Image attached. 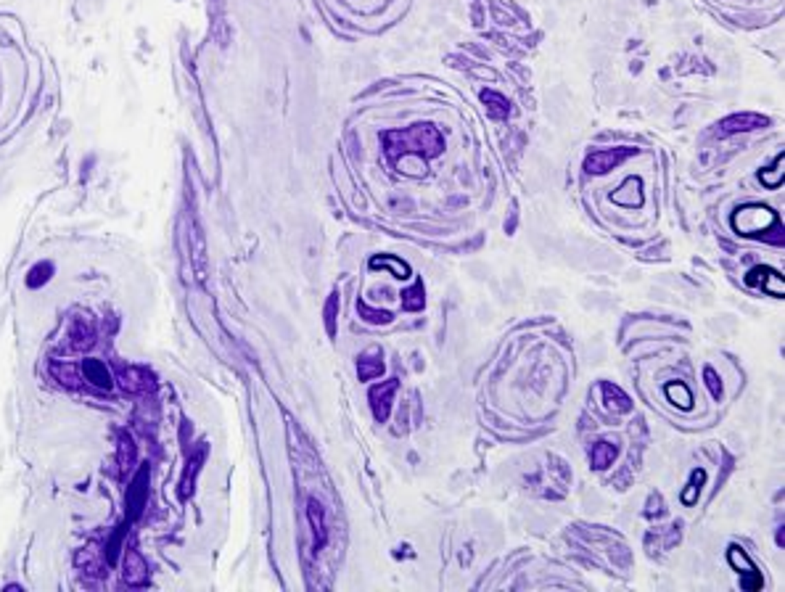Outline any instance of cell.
I'll list each match as a JSON object with an SVG mask.
<instances>
[{
	"mask_svg": "<svg viewBox=\"0 0 785 592\" xmlns=\"http://www.w3.org/2000/svg\"><path fill=\"white\" fill-rule=\"evenodd\" d=\"M384 149L389 162L397 164L399 156L418 153V156H439L444 151V138L434 124H412L408 130H392L384 135Z\"/></svg>",
	"mask_w": 785,
	"mask_h": 592,
	"instance_id": "obj_1",
	"label": "cell"
},
{
	"mask_svg": "<svg viewBox=\"0 0 785 592\" xmlns=\"http://www.w3.org/2000/svg\"><path fill=\"white\" fill-rule=\"evenodd\" d=\"M767 225H777V215L756 204L738 209V215L733 217V228L740 236H764Z\"/></svg>",
	"mask_w": 785,
	"mask_h": 592,
	"instance_id": "obj_2",
	"label": "cell"
},
{
	"mask_svg": "<svg viewBox=\"0 0 785 592\" xmlns=\"http://www.w3.org/2000/svg\"><path fill=\"white\" fill-rule=\"evenodd\" d=\"M397 386H399V381H397V378H389V381H381L378 386H373L371 394H368V399H371V410H373V418H376L378 423L389 421L392 399H394V394H397Z\"/></svg>",
	"mask_w": 785,
	"mask_h": 592,
	"instance_id": "obj_3",
	"label": "cell"
},
{
	"mask_svg": "<svg viewBox=\"0 0 785 592\" xmlns=\"http://www.w3.org/2000/svg\"><path fill=\"white\" fill-rule=\"evenodd\" d=\"M632 153H634V149H608V151H595L590 153L587 159H584V169L587 172H595V175H600V172H608V169L619 167L621 162H627Z\"/></svg>",
	"mask_w": 785,
	"mask_h": 592,
	"instance_id": "obj_4",
	"label": "cell"
},
{
	"mask_svg": "<svg viewBox=\"0 0 785 592\" xmlns=\"http://www.w3.org/2000/svg\"><path fill=\"white\" fill-rule=\"evenodd\" d=\"M769 119L762 117V114H751V111H743V114H733V117L722 119L719 122V135H735V133H746V130H759V127H767Z\"/></svg>",
	"mask_w": 785,
	"mask_h": 592,
	"instance_id": "obj_5",
	"label": "cell"
},
{
	"mask_svg": "<svg viewBox=\"0 0 785 592\" xmlns=\"http://www.w3.org/2000/svg\"><path fill=\"white\" fill-rule=\"evenodd\" d=\"M124 582L130 584V587H140V584H146L148 582V566H146V560L140 558V553H135V550H127V556H124Z\"/></svg>",
	"mask_w": 785,
	"mask_h": 592,
	"instance_id": "obj_6",
	"label": "cell"
},
{
	"mask_svg": "<svg viewBox=\"0 0 785 592\" xmlns=\"http://www.w3.org/2000/svg\"><path fill=\"white\" fill-rule=\"evenodd\" d=\"M756 270L762 272L764 278H759L756 272H749V283H751V286H762L769 294V296H783L785 286H783V278H780V272L772 270V267H756Z\"/></svg>",
	"mask_w": 785,
	"mask_h": 592,
	"instance_id": "obj_7",
	"label": "cell"
},
{
	"mask_svg": "<svg viewBox=\"0 0 785 592\" xmlns=\"http://www.w3.org/2000/svg\"><path fill=\"white\" fill-rule=\"evenodd\" d=\"M120 381H122V389L124 391H146L151 389L154 384H151V375L146 371H140V368H127V371L120 373Z\"/></svg>",
	"mask_w": 785,
	"mask_h": 592,
	"instance_id": "obj_8",
	"label": "cell"
},
{
	"mask_svg": "<svg viewBox=\"0 0 785 592\" xmlns=\"http://www.w3.org/2000/svg\"><path fill=\"white\" fill-rule=\"evenodd\" d=\"M384 373V357L381 352H365V355L357 360V375L360 381H371Z\"/></svg>",
	"mask_w": 785,
	"mask_h": 592,
	"instance_id": "obj_9",
	"label": "cell"
},
{
	"mask_svg": "<svg viewBox=\"0 0 785 592\" xmlns=\"http://www.w3.org/2000/svg\"><path fill=\"white\" fill-rule=\"evenodd\" d=\"M600 389H603V399H606V405L611 407L614 413H630L632 410V399L624 394V391L619 389V386H614V384H608V381H606Z\"/></svg>",
	"mask_w": 785,
	"mask_h": 592,
	"instance_id": "obj_10",
	"label": "cell"
},
{
	"mask_svg": "<svg viewBox=\"0 0 785 592\" xmlns=\"http://www.w3.org/2000/svg\"><path fill=\"white\" fill-rule=\"evenodd\" d=\"M616 455H619V450H616L611 441H597V444H593V450H590L593 468H597V471L608 468V465L616 460Z\"/></svg>",
	"mask_w": 785,
	"mask_h": 592,
	"instance_id": "obj_11",
	"label": "cell"
},
{
	"mask_svg": "<svg viewBox=\"0 0 785 592\" xmlns=\"http://www.w3.org/2000/svg\"><path fill=\"white\" fill-rule=\"evenodd\" d=\"M481 101H484V106H487V111H489L492 119H505L511 114L508 101H505L500 93H495V90H484V93H481Z\"/></svg>",
	"mask_w": 785,
	"mask_h": 592,
	"instance_id": "obj_12",
	"label": "cell"
},
{
	"mask_svg": "<svg viewBox=\"0 0 785 592\" xmlns=\"http://www.w3.org/2000/svg\"><path fill=\"white\" fill-rule=\"evenodd\" d=\"M309 524H312V529H315V547H325V542H328V529H325V518H323V510H320V505L315 503V500H309Z\"/></svg>",
	"mask_w": 785,
	"mask_h": 592,
	"instance_id": "obj_13",
	"label": "cell"
},
{
	"mask_svg": "<svg viewBox=\"0 0 785 592\" xmlns=\"http://www.w3.org/2000/svg\"><path fill=\"white\" fill-rule=\"evenodd\" d=\"M423 305H426V291H423V281H418L412 288H408V291H402V307L408 309V312H418V309H423Z\"/></svg>",
	"mask_w": 785,
	"mask_h": 592,
	"instance_id": "obj_14",
	"label": "cell"
},
{
	"mask_svg": "<svg viewBox=\"0 0 785 592\" xmlns=\"http://www.w3.org/2000/svg\"><path fill=\"white\" fill-rule=\"evenodd\" d=\"M85 381H93V384L101 386V389H109V386H111L109 371L103 368L98 360H85Z\"/></svg>",
	"mask_w": 785,
	"mask_h": 592,
	"instance_id": "obj_15",
	"label": "cell"
},
{
	"mask_svg": "<svg viewBox=\"0 0 785 592\" xmlns=\"http://www.w3.org/2000/svg\"><path fill=\"white\" fill-rule=\"evenodd\" d=\"M666 397L674 402V405H680L683 410H690L693 407V394H690V389L685 386V384H666Z\"/></svg>",
	"mask_w": 785,
	"mask_h": 592,
	"instance_id": "obj_16",
	"label": "cell"
},
{
	"mask_svg": "<svg viewBox=\"0 0 785 592\" xmlns=\"http://www.w3.org/2000/svg\"><path fill=\"white\" fill-rule=\"evenodd\" d=\"M51 371L53 375H56L61 384H67V386H80V381H82V378H80V371H77L74 365H69V362H64V365H61V362H53Z\"/></svg>",
	"mask_w": 785,
	"mask_h": 592,
	"instance_id": "obj_17",
	"label": "cell"
},
{
	"mask_svg": "<svg viewBox=\"0 0 785 592\" xmlns=\"http://www.w3.org/2000/svg\"><path fill=\"white\" fill-rule=\"evenodd\" d=\"M371 267H392L394 278H399V281L410 278V267L405 262L394 259V256H373V259H371Z\"/></svg>",
	"mask_w": 785,
	"mask_h": 592,
	"instance_id": "obj_18",
	"label": "cell"
},
{
	"mask_svg": "<svg viewBox=\"0 0 785 592\" xmlns=\"http://www.w3.org/2000/svg\"><path fill=\"white\" fill-rule=\"evenodd\" d=\"M51 275H53L51 262H40V265H34L32 270L27 272V286L30 288L43 286V283H48V278H51Z\"/></svg>",
	"mask_w": 785,
	"mask_h": 592,
	"instance_id": "obj_19",
	"label": "cell"
},
{
	"mask_svg": "<svg viewBox=\"0 0 785 592\" xmlns=\"http://www.w3.org/2000/svg\"><path fill=\"white\" fill-rule=\"evenodd\" d=\"M783 167H785V159L783 156H777L775 159V164L769 167V172H762V183L769 188H777L780 183H783Z\"/></svg>",
	"mask_w": 785,
	"mask_h": 592,
	"instance_id": "obj_20",
	"label": "cell"
},
{
	"mask_svg": "<svg viewBox=\"0 0 785 592\" xmlns=\"http://www.w3.org/2000/svg\"><path fill=\"white\" fill-rule=\"evenodd\" d=\"M336 312H339V294H331L325 302V328L328 336H336Z\"/></svg>",
	"mask_w": 785,
	"mask_h": 592,
	"instance_id": "obj_21",
	"label": "cell"
},
{
	"mask_svg": "<svg viewBox=\"0 0 785 592\" xmlns=\"http://www.w3.org/2000/svg\"><path fill=\"white\" fill-rule=\"evenodd\" d=\"M706 481V471L703 468H698V471H693V476H690V487L683 492V503L685 505H693L696 503V492L700 490V484Z\"/></svg>",
	"mask_w": 785,
	"mask_h": 592,
	"instance_id": "obj_22",
	"label": "cell"
},
{
	"mask_svg": "<svg viewBox=\"0 0 785 592\" xmlns=\"http://www.w3.org/2000/svg\"><path fill=\"white\" fill-rule=\"evenodd\" d=\"M357 312L360 318H365L368 322H392V312H384V309H371L365 302H357Z\"/></svg>",
	"mask_w": 785,
	"mask_h": 592,
	"instance_id": "obj_23",
	"label": "cell"
},
{
	"mask_svg": "<svg viewBox=\"0 0 785 592\" xmlns=\"http://www.w3.org/2000/svg\"><path fill=\"white\" fill-rule=\"evenodd\" d=\"M71 338H77L74 347H87V344H93V328L85 325L82 320H77L74 322V331H71Z\"/></svg>",
	"mask_w": 785,
	"mask_h": 592,
	"instance_id": "obj_24",
	"label": "cell"
},
{
	"mask_svg": "<svg viewBox=\"0 0 785 592\" xmlns=\"http://www.w3.org/2000/svg\"><path fill=\"white\" fill-rule=\"evenodd\" d=\"M122 465L124 468H130L133 463H135V444H133V439L130 437H122Z\"/></svg>",
	"mask_w": 785,
	"mask_h": 592,
	"instance_id": "obj_25",
	"label": "cell"
},
{
	"mask_svg": "<svg viewBox=\"0 0 785 592\" xmlns=\"http://www.w3.org/2000/svg\"><path fill=\"white\" fill-rule=\"evenodd\" d=\"M703 378H706V386L711 391V397L719 399V397H722V384H719L717 371H714V368H706V371H703Z\"/></svg>",
	"mask_w": 785,
	"mask_h": 592,
	"instance_id": "obj_26",
	"label": "cell"
}]
</instances>
